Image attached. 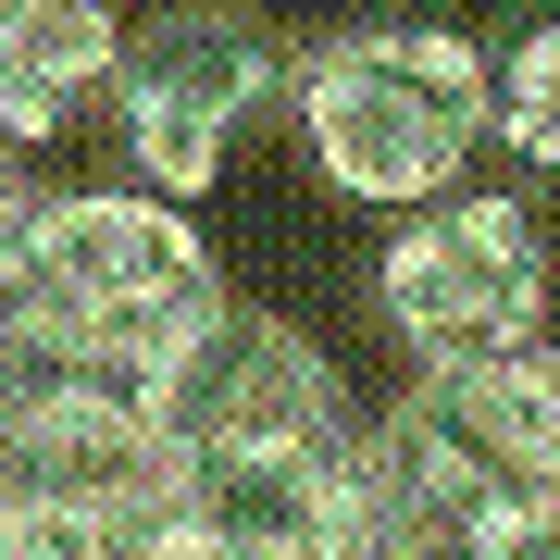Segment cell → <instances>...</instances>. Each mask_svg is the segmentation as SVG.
Returning a JSON list of instances; mask_svg holds the SVG:
<instances>
[{
	"label": "cell",
	"mask_w": 560,
	"mask_h": 560,
	"mask_svg": "<svg viewBox=\"0 0 560 560\" xmlns=\"http://www.w3.org/2000/svg\"><path fill=\"white\" fill-rule=\"evenodd\" d=\"M486 75H499V138L536 162V175H560V13H536Z\"/></svg>",
	"instance_id": "cell-7"
},
{
	"label": "cell",
	"mask_w": 560,
	"mask_h": 560,
	"mask_svg": "<svg viewBox=\"0 0 560 560\" xmlns=\"http://www.w3.org/2000/svg\"><path fill=\"white\" fill-rule=\"evenodd\" d=\"M548 300H560V261H548L536 200H511V187H448V200H423V212H386L374 312H386V337H399L423 374L548 337Z\"/></svg>",
	"instance_id": "cell-3"
},
{
	"label": "cell",
	"mask_w": 560,
	"mask_h": 560,
	"mask_svg": "<svg viewBox=\"0 0 560 560\" xmlns=\"http://www.w3.org/2000/svg\"><path fill=\"white\" fill-rule=\"evenodd\" d=\"M423 399H436L460 436L499 460L511 486H560V349H548V337L486 349V361H436Z\"/></svg>",
	"instance_id": "cell-6"
},
{
	"label": "cell",
	"mask_w": 560,
	"mask_h": 560,
	"mask_svg": "<svg viewBox=\"0 0 560 560\" xmlns=\"http://www.w3.org/2000/svg\"><path fill=\"white\" fill-rule=\"evenodd\" d=\"M275 88H287L275 25H249L237 0H175V13L125 25L101 101L125 138V175L162 187V200H200V187H224V162H237V138L261 125Z\"/></svg>",
	"instance_id": "cell-4"
},
{
	"label": "cell",
	"mask_w": 560,
	"mask_h": 560,
	"mask_svg": "<svg viewBox=\"0 0 560 560\" xmlns=\"http://www.w3.org/2000/svg\"><path fill=\"white\" fill-rule=\"evenodd\" d=\"M224 312V261L162 187H50L0 261V374H75L150 399L162 361Z\"/></svg>",
	"instance_id": "cell-1"
},
{
	"label": "cell",
	"mask_w": 560,
	"mask_h": 560,
	"mask_svg": "<svg viewBox=\"0 0 560 560\" xmlns=\"http://www.w3.org/2000/svg\"><path fill=\"white\" fill-rule=\"evenodd\" d=\"M312 175L361 212H423L474 175V150L499 138V75L448 25H349L287 75Z\"/></svg>",
	"instance_id": "cell-2"
},
{
	"label": "cell",
	"mask_w": 560,
	"mask_h": 560,
	"mask_svg": "<svg viewBox=\"0 0 560 560\" xmlns=\"http://www.w3.org/2000/svg\"><path fill=\"white\" fill-rule=\"evenodd\" d=\"M113 50H125L113 0H0V138L50 150L62 125L101 101Z\"/></svg>",
	"instance_id": "cell-5"
},
{
	"label": "cell",
	"mask_w": 560,
	"mask_h": 560,
	"mask_svg": "<svg viewBox=\"0 0 560 560\" xmlns=\"http://www.w3.org/2000/svg\"><path fill=\"white\" fill-rule=\"evenodd\" d=\"M474 560H560V486H523V499H499V523H486Z\"/></svg>",
	"instance_id": "cell-8"
}]
</instances>
